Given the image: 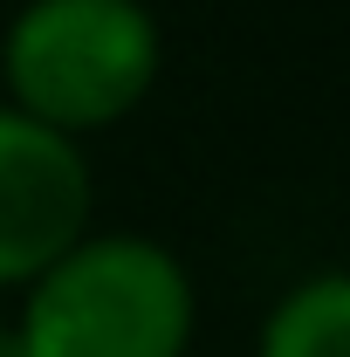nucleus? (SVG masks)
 I'll return each mask as SVG.
<instances>
[{"label":"nucleus","instance_id":"f257e3e1","mask_svg":"<svg viewBox=\"0 0 350 357\" xmlns=\"http://www.w3.org/2000/svg\"><path fill=\"white\" fill-rule=\"evenodd\" d=\"M192 275L144 234H83L28 282L14 316L28 357H185Z\"/></svg>","mask_w":350,"mask_h":357},{"label":"nucleus","instance_id":"f03ea898","mask_svg":"<svg viewBox=\"0 0 350 357\" xmlns=\"http://www.w3.org/2000/svg\"><path fill=\"white\" fill-rule=\"evenodd\" d=\"M14 110L83 137L131 117L158 83V21L144 0H28L0 42Z\"/></svg>","mask_w":350,"mask_h":357},{"label":"nucleus","instance_id":"7ed1b4c3","mask_svg":"<svg viewBox=\"0 0 350 357\" xmlns=\"http://www.w3.org/2000/svg\"><path fill=\"white\" fill-rule=\"evenodd\" d=\"M96 172L83 144L0 103V289H28L55 255L89 234Z\"/></svg>","mask_w":350,"mask_h":357},{"label":"nucleus","instance_id":"20e7f679","mask_svg":"<svg viewBox=\"0 0 350 357\" xmlns=\"http://www.w3.org/2000/svg\"><path fill=\"white\" fill-rule=\"evenodd\" d=\"M254 357H350V268L296 282L268 310Z\"/></svg>","mask_w":350,"mask_h":357},{"label":"nucleus","instance_id":"39448f33","mask_svg":"<svg viewBox=\"0 0 350 357\" xmlns=\"http://www.w3.org/2000/svg\"><path fill=\"white\" fill-rule=\"evenodd\" d=\"M0 357H28V351H21V330H14V323H0Z\"/></svg>","mask_w":350,"mask_h":357}]
</instances>
